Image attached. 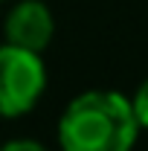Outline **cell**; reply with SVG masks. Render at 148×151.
<instances>
[{"instance_id":"4","label":"cell","mask_w":148,"mask_h":151,"mask_svg":"<svg viewBox=\"0 0 148 151\" xmlns=\"http://www.w3.org/2000/svg\"><path fill=\"white\" fill-rule=\"evenodd\" d=\"M131 108H134V116H137L139 128H148V78L137 87V93L131 99Z\"/></svg>"},{"instance_id":"6","label":"cell","mask_w":148,"mask_h":151,"mask_svg":"<svg viewBox=\"0 0 148 151\" xmlns=\"http://www.w3.org/2000/svg\"><path fill=\"white\" fill-rule=\"evenodd\" d=\"M0 3H3V0H0Z\"/></svg>"},{"instance_id":"5","label":"cell","mask_w":148,"mask_h":151,"mask_svg":"<svg viewBox=\"0 0 148 151\" xmlns=\"http://www.w3.org/2000/svg\"><path fill=\"white\" fill-rule=\"evenodd\" d=\"M0 151H50L44 142H38L32 137H18V139H9V142H3Z\"/></svg>"},{"instance_id":"3","label":"cell","mask_w":148,"mask_h":151,"mask_svg":"<svg viewBox=\"0 0 148 151\" xmlns=\"http://www.w3.org/2000/svg\"><path fill=\"white\" fill-rule=\"evenodd\" d=\"M55 35V18L41 0H18L3 20L6 44H15L32 52H44Z\"/></svg>"},{"instance_id":"1","label":"cell","mask_w":148,"mask_h":151,"mask_svg":"<svg viewBox=\"0 0 148 151\" xmlns=\"http://www.w3.org/2000/svg\"><path fill=\"white\" fill-rule=\"evenodd\" d=\"M139 134L131 99L116 90H84L58 119L61 151H131Z\"/></svg>"},{"instance_id":"2","label":"cell","mask_w":148,"mask_h":151,"mask_svg":"<svg viewBox=\"0 0 148 151\" xmlns=\"http://www.w3.org/2000/svg\"><path fill=\"white\" fill-rule=\"evenodd\" d=\"M47 90V64L41 52L15 44L0 47V116L18 119L41 102Z\"/></svg>"}]
</instances>
